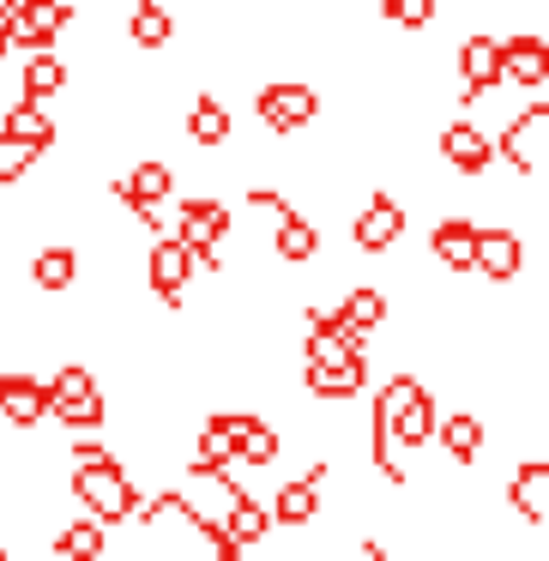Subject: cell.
<instances>
[{"instance_id":"cell-1","label":"cell","mask_w":549,"mask_h":561,"mask_svg":"<svg viewBox=\"0 0 549 561\" xmlns=\"http://www.w3.org/2000/svg\"><path fill=\"white\" fill-rule=\"evenodd\" d=\"M67 25H73V7H67V0H0L7 49H13V43H25V49H49Z\"/></svg>"},{"instance_id":"cell-2","label":"cell","mask_w":549,"mask_h":561,"mask_svg":"<svg viewBox=\"0 0 549 561\" xmlns=\"http://www.w3.org/2000/svg\"><path fill=\"white\" fill-rule=\"evenodd\" d=\"M73 495L91 507V519H98V525H122V519H134V513H139V495L127 489V477L115 471V459H103V465H79Z\"/></svg>"},{"instance_id":"cell-3","label":"cell","mask_w":549,"mask_h":561,"mask_svg":"<svg viewBox=\"0 0 549 561\" xmlns=\"http://www.w3.org/2000/svg\"><path fill=\"white\" fill-rule=\"evenodd\" d=\"M175 236L187 242L194 266L206 260V272H211V266H218V242L230 236V211H224L218 199H187V206H182V224H175Z\"/></svg>"},{"instance_id":"cell-4","label":"cell","mask_w":549,"mask_h":561,"mask_svg":"<svg viewBox=\"0 0 549 561\" xmlns=\"http://www.w3.org/2000/svg\"><path fill=\"white\" fill-rule=\"evenodd\" d=\"M320 110V98L302 85V79H272L266 91H260V122L272 127V134H296V127H308Z\"/></svg>"},{"instance_id":"cell-5","label":"cell","mask_w":549,"mask_h":561,"mask_svg":"<svg viewBox=\"0 0 549 561\" xmlns=\"http://www.w3.org/2000/svg\"><path fill=\"white\" fill-rule=\"evenodd\" d=\"M544 139H549V103H531V110H525L519 122L501 134L495 151H501V158H507L519 175H537V170H544Z\"/></svg>"},{"instance_id":"cell-6","label":"cell","mask_w":549,"mask_h":561,"mask_svg":"<svg viewBox=\"0 0 549 561\" xmlns=\"http://www.w3.org/2000/svg\"><path fill=\"white\" fill-rule=\"evenodd\" d=\"M187 278H194V254H187V242L175 230L158 236V242H151V290H158L163 302H182Z\"/></svg>"},{"instance_id":"cell-7","label":"cell","mask_w":549,"mask_h":561,"mask_svg":"<svg viewBox=\"0 0 549 561\" xmlns=\"http://www.w3.org/2000/svg\"><path fill=\"white\" fill-rule=\"evenodd\" d=\"M248 199H254V206H266V211H278V254H284V260H308V254L320 248V230H314V224H308L296 206H284L272 187H248Z\"/></svg>"},{"instance_id":"cell-8","label":"cell","mask_w":549,"mask_h":561,"mask_svg":"<svg viewBox=\"0 0 549 561\" xmlns=\"http://www.w3.org/2000/svg\"><path fill=\"white\" fill-rule=\"evenodd\" d=\"M501 79H507V85H525V91H537L549 79V49H544L537 31H519V37L501 43Z\"/></svg>"},{"instance_id":"cell-9","label":"cell","mask_w":549,"mask_h":561,"mask_svg":"<svg viewBox=\"0 0 549 561\" xmlns=\"http://www.w3.org/2000/svg\"><path fill=\"white\" fill-rule=\"evenodd\" d=\"M0 416H13L19 428L43 423V416H49V387L19 375V368H0Z\"/></svg>"},{"instance_id":"cell-10","label":"cell","mask_w":549,"mask_h":561,"mask_svg":"<svg viewBox=\"0 0 549 561\" xmlns=\"http://www.w3.org/2000/svg\"><path fill=\"white\" fill-rule=\"evenodd\" d=\"M441 158H447L459 175H483L489 163H495V146H489L483 127H471V122H447V127H441Z\"/></svg>"},{"instance_id":"cell-11","label":"cell","mask_w":549,"mask_h":561,"mask_svg":"<svg viewBox=\"0 0 549 561\" xmlns=\"http://www.w3.org/2000/svg\"><path fill=\"white\" fill-rule=\"evenodd\" d=\"M404 236V206L392 194H375L363 206V218H356V248L363 254H380V248H392Z\"/></svg>"},{"instance_id":"cell-12","label":"cell","mask_w":549,"mask_h":561,"mask_svg":"<svg viewBox=\"0 0 549 561\" xmlns=\"http://www.w3.org/2000/svg\"><path fill=\"white\" fill-rule=\"evenodd\" d=\"M170 182H175V175L163 170V163H139L134 175H122V182H115V194H122L127 206H134L151 230H158V206L170 199Z\"/></svg>"},{"instance_id":"cell-13","label":"cell","mask_w":549,"mask_h":561,"mask_svg":"<svg viewBox=\"0 0 549 561\" xmlns=\"http://www.w3.org/2000/svg\"><path fill=\"white\" fill-rule=\"evenodd\" d=\"M459 73H465V103H477V98H483V91L501 79V43L489 37V31L465 37V49H459Z\"/></svg>"},{"instance_id":"cell-14","label":"cell","mask_w":549,"mask_h":561,"mask_svg":"<svg viewBox=\"0 0 549 561\" xmlns=\"http://www.w3.org/2000/svg\"><path fill=\"white\" fill-rule=\"evenodd\" d=\"M471 272H489L495 284H507L513 272H519V236H513V230H477Z\"/></svg>"},{"instance_id":"cell-15","label":"cell","mask_w":549,"mask_h":561,"mask_svg":"<svg viewBox=\"0 0 549 561\" xmlns=\"http://www.w3.org/2000/svg\"><path fill=\"white\" fill-rule=\"evenodd\" d=\"M513 507H519L525 525H544L549 519V465L544 459H525L519 477H513Z\"/></svg>"},{"instance_id":"cell-16","label":"cell","mask_w":549,"mask_h":561,"mask_svg":"<svg viewBox=\"0 0 549 561\" xmlns=\"http://www.w3.org/2000/svg\"><path fill=\"white\" fill-rule=\"evenodd\" d=\"M380 411H387V404H380ZM387 423H392V435H399L404 447H423V440H435V404H428V392L416 387L404 404H392Z\"/></svg>"},{"instance_id":"cell-17","label":"cell","mask_w":549,"mask_h":561,"mask_svg":"<svg viewBox=\"0 0 549 561\" xmlns=\"http://www.w3.org/2000/svg\"><path fill=\"white\" fill-rule=\"evenodd\" d=\"M435 260L447 272H471V248H477V224L471 218H447V224H435Z\"/></svg>"},{"instance_id":"cell-18","label":"cell","mask_w":549,"mask_h":561,"mask_svg":"<svg viewBox=\"0 0 549 561\" xmlns=\"http://www.w3.org/2000/svg\"><path fill=\"white\" fill-rule=\"evenodd\" d=\"M332 320H339L351 339H368V332L387 320V296H380V290H351V296L339 302V314H332Z\"/></svg>"},{"instance_id":"cell-19","label":"cell","mask_w":549,"mask_h":561,"mask_svg":"<svg viewBox=\"0 0 549 561\" xmlns=\"http://www.w3.org/2000/svg\"><path fill=\"white\" fill-rule=\"evenodd\" d=\"M266 525H272V513L260 507L254 495H242V489H230V519H224V531L236 537V543H260V537H266Z\"/></svg>"},{"instance_id":"cell-20","label":"cell","mask_w":549,"mask_h":561,"mask_svg":"<svg viewBox=\"0 0 549 561\" xmlns=\"http://www.w3.org/2000/svg\"><path fill=\"white\" fill-rule=\"evenodd\" d=\"M0 134H13V139H25V146H55V122H49V115H43L37 110V103H13V110H7V127H0Z\"/></svg>"},{"instance_id":"cell-21","label":"cell","mask_w":549,"mask_h":561,"mask_svg":"<svg viewBox=\"0 0 549 561\" xmlns=\"http://www.w3.org/2000/svg\"><path fill=\"white\" fill-rule=\"evenodd\" d=\"M435 435L441 440H447V453H453V459H459V465H471L477 459V447H483V423H477V416H435Z\"/></svg>"},{"instance_id":"cell-22","label":"cell","mask_w":549,"mask_h":561,"mask_svg":"<svg viewBox=\"0 0 549 561\" xmlns=\"http://www.w3.org/2000/svg\"><path fill=\"white\" fill-rule=\"evenodd\" d=\"M73 266H79L73 248H43V254L31 260V278H37V290H67V284H73Z\"/></svg>"},{"instance_id":"cell-23","label":"cell","mask_w":549,"mask_h":561,"mask_svg":"<svg viewBox=\"0 0 549 561\" xmlns=\"http://www.w3.org/2000/svg\"><path fill=\"white\" fill-rule=\"evenodd\" d=\"M187 134H194L199 146H224V139H230V110H224L218 98H199L194 115H187Z\"/></svg>"},{"instance_id":"cell-24","label":"cell","mask_w":549,"mask_h":561,"mask_svg":"<svg viewBox=\"0 0 549 561\" xmlns=\"http://www.w3.org/2000/svg\"><path fill=\"white\" fill-rule=\"evenodd\" d=\"M67 85V67H61V55H31V67H25V98L31 103H43V98H55V91Z\"/></svg>"},{"instance_id":"cell-25","label":"cell","mask_w":549,"mask_h":561,"mask_svg":"<svg viewBox=\"0 0 549 561\" xmlns=\"http://www.w3.org/2000/svg\"><path fill=\"white\" fill-rule=\"evenodd\" d=\"M236 459L242 465H272L278 459V435H272L260 416H242V435H236Z\"/></svg>"},{"instance_id":"cell-26","label":"cell","mask_w":549,"mask_h":561,"mask_svg":"<svg viewBox=\"0 0 549 561\" xmlns=\"http://www.w3.org/2000/svg\"><path fill=\"white\" fill-rule=\"evenodd\" d=\"M266 513H272V525H308V519H314V483L302 477V483L278 489V501H272Z\"/></svg>"},{"instance_id":"cell-27","label":"cell","mask_w":549,"mask_h":561,"mask_svg":"<svg viewBox=\"0 0 549 561\" xmlns=\"http://www.w3.org/2000/svg\"><path fill=\"white\" fill-rule=\"evenodd\" d=\"M55 556H73V561H98L103 556V525L98 519H79L55 537Z\"/></svg>"},{"instance_id":"cell-28","label":"cell","mask_w":549,"mask_h":561,"mask_svg":"<svg viewBox=\"0 0 549 561\" xmlns=\"http://www.w3.org/2000/svg\"><path fill=\"white\" fill-rule=\"evenodd\" d=\"M127 31H134L139 49H163V43H170V13H163L158 0H139V7H134V25H127Z\"/></svg>"},{"instance_id":"cell-29","label":"cell","mask_w":549,"mask_h":561,"mask_svg":"<svg viewBox=\"0 0 549 561\" xmlns=\"http://www.w3.org/2000/svg\"><path fill=\"white\" fill-rule=\"evenodd\" d=\"M55 416H61L67 428H98L103 423V392H79V399H67V404H49Z\"/></svg>"},{"instance_id":"cell-30","label":"cell","mask_w":549,"mask_h":561,"mask_svg":"<svg viewBox=\"0 0 549 561\" xmlns=\"http://www.w3.org/2000/svg\"><path fill=\"white\" fill-rule=\"evenodd\" d=\"M380 13H387L399 31H423L428 19H435V0H380Z\"/></svg>"},{"instance_id":"cell-31","label":"cell","mask_w":549,"mask_h":561,"mask_svg":"<svg viewBox=\"0 0 549 561\" xmlns=\"http://www.w3.org/2000/svg\"><path fill=\"white\" fill-rule=\"evenodd\" d=\"M31 158H37V146H25V139H13V134H0V182H7V187L31 170Z\"/></svg>"},{"instance_id":"cell-32","label":"cell","mask_w":549,"mask_h":561,"mask_svg":"<svg viewBox=\"0 0 549 561\" xmlns=\"http://www.w3.org/2000/svg\"><path fill=\"white\" fill-rule=\"evenodd\" d=\"M79 392H98V380H91V368L67 363L61 375L49 380V404H67V399H79Z\"/></svg>"}]
</instances>
